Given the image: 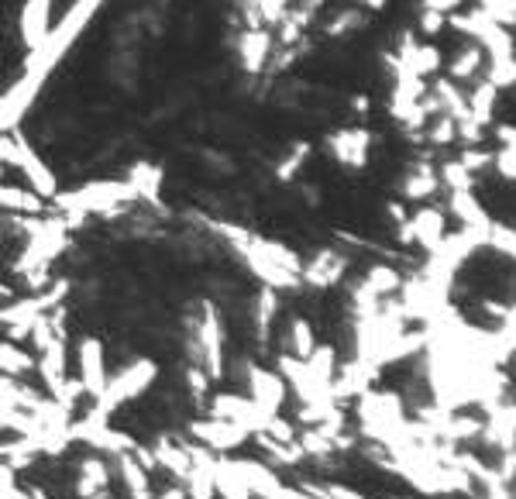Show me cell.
Here are the masks:
<instances>
[{
	"label": "cell",
	"mask_w": 516,
	"mask_h": 499,
	"mask_svg": "<svg viewBox=\"0 0 516 499\" xmlns=\"http://www.w3.org/2000/svg\"><path fill=\"white\" fill-rule=\"evenodd\" d=\"M100 4H104V0H76V4L69 7L66 14H62L59 25H52L49 38H45L38 49H31L28 56H25V73L35 76L38 83L49 80V76L56 73L59 62L69 56V49L80 42L83 28L90 25L93 18H97Z\"/></svg>",
	"instance_id": "1"
},
{
	"label": "cell",
	"mask_w": 516,
	"mask_h": 499,
	"mask_svg": "<svg viewBox=\"0 0 516 499\" xmlns=\"http://www.w3.org/2000/svg\"><path fill=\"white\" fill-rule=\"evenodd\" d=\"M155 379H159V365H155L152 358H135V362L124 365L117 376H107V386L104 393L93 400V410H97L100 417H111L117 407L138 400Z\"/></svg>",
	"instance_id": "2"
},
{
	"label": "cell",
	"mask_w": 516,
	"mask_h": 499,
	"mask_svg": "<svg viewBox=\"0 0 516 499\" xmlns=\"http://www.w3.org/2000/svg\"><path fill=\"white\" fill-rule=\"evenodd\" d=\"M193 358H197V365H203L210 379L224 376V327L214 303L200 307V321L193 327Z\"/></svg>",
	"instance_id": "3"
},
{
	"label": "cell",
	"mask_w": 516,
	"mask_h": 499,
	"mask_svg": "<svg viewBox=\"0 0 516 499\" xmlns=\"http://www.w3.org/2000/svg\"><path fill=\"white\" fill-rule=\"evenodd\" d=\"M210 417L231 420V424L245 427L248 434H262L269 427L272 413L262 410L252 396H238V393H217L214 403H210Z\"/></svg>",
	"instance_id": "4"
},
{
	"label": "cell",
	"mask_w": 516,
	"mask_h": 499,
	"mask_svg": "<svg viewBox=\"0 0 516 499\" xmlns=\"http://www.w3.org/2000/svg\"><path fill=\"white\" fill-rule=\"evenodd\" d=\"M14 169H21V173H25V179L31 183V190H35L42 200H56V193H59L56 173H52V169L42 162V155H38L35 148H31L25 138H21L18 128H14Z\"/></svg>",
	"instance_id": "5"
},
{
	"label": "cell",
	"mask_w": 516,
	"mask_h": 499,
	"mask_svg": "<svg viewBox=\"0 0 516 499\" xmlns=\"http://www.w3.org/2000/svg\"><path fill=\"white\" fill-rule=\"evenodd\" d=\"M224 472L234 475V479L241 482V486L248 489L255 499H283L286 496V489L283 482L276 479V472L272 469H265L262 462H248V458H234V462H217Z\"/></svg>",
	"instance_id": "6"
},
{
	"label": "cell",
	"mask_w": 516,
	"mask_h": 499,
	"mask_svg": "<svg viewBox=\"0 0 516 499\" xmlns=\"http://www.w3.org/2000/svg\"><path fill=\"white\" fill-rule=\"evenodd\" d=\"M348 272V255L338 252V248H320V252L310 255V262H303L300 283L317 286V290H327V286H338Z\"/></svg>",
	"instance_id": "7"
},
{
	"label": "cell",
	"mask_w": 516,
	"mask_h": 499,
	"mask_svg": "<svg viewBox=\"0 0 516 499\" xmlns=\"http://www.w3.org/2000/svg\"><path fill=\"white\" fill-rule=\"evenodd\" d=\"M369 148H372V135L365 128H344V131H338V135L327 138V152L338 159V166L351 169V173L365 169V162H369Z\"/></svg>",
	"instance_id": "8"
},
{
	"label": "cell",
	"mask_w": 516,
	"mask_h": 499,
	"mask_svg": "<svg viewBox=\"0 0 516 499\" xmlns=\"http://www.w3.org/2000/svg\"><path fill=\"white\" fill-rule=\"evenodd\" d=\"M190 434L207 451H234V448H241V444L252 438V434H248L245 427L231 424V420H221V417L197 420V424H190Z\"/></svg>",
	"instance_id": "9"
},
{
	"label": "cell",
	"mask_w": 516,
	"mask_h": 499,
	"mask_svg": "<svg viewBox=\"0 0 516 499\" xmlns=\"http://www.w3.org/2000/svg\"><path fill=\"white\" fill-rule=\"evenodd\" d=\"M76 365H80V379L83 382V393L90 400H97L107 386V362H104V345L97 338H83L80 348H76Z\"/></svg>",
	"instance_id": "10"
},
{
	"label": "cell",
	"mask_w": 516,
	"mask_h": 499,
	"mask_svg": "<svg viewBox=\"0 0 516 499\" xmlns=\"http://www.w3.org/2000/svg\"><path fill=\"white\" fill-rule=\"evenodd\" d=\"M52 4H56V0H25V4H21L18 35H21V45H25V52L38 49V45L49 38V31H52Z\"/></svg>",
	"instance_id": "11"
},
{
	"label": "cell",
	"mask_w": 516,
	"mask_h": 499,
	"mask_svg": "<svg viewBox=\"0 0 516 499\" xmlns=\"http://www.w3.org/2000/svg\"><path fill=\"white\" fill-rule=\"evenodd\" d=\"M248 396H252L262 410L279 413L289 396V386L279 372H269L262 369V365H248Z\"/></svg>",
	"instance_id": "12"
},
{
	"label": "cell",
	"mask_w": 516,
	"mask_h": 499,
	"mask_svg": "<svg viewBox=\"0 0 516 499\" xmlns=\"http://www.w3.org/2000/svg\"><path fill=\"white\" fill-rule=\"evenodd\" d=\"M190 475H186V496L214 499L217 496V458L203 444H190Z\"/></svg>",
	"instance_id": "13"
},
{
	"label": "cell",
	"mask_w": 516,
	"mask_h": 499,
	"mask_svg": "<svg viewBox=\"0 0 516 499\" xmlns=\"http://www.w3.org/2000/svg\"><path fill=\"white\" fill-rule=\"evenodd\" d=\"M410 235L430 255L444 241V235H448V217H444V210L424 204L417 214H410Z\"/></svg>",
	"instance_id": "14"
},
{
	"label": "cell",
	"mask_w": 516,
	"mask_h": 499,
	"mask_svg": "<svg viewBox=\"0 0 516 499\" xmlns=\"http://www.w3.org/2000/svg\"><path fill=\"white\" fill-rule=\"evenodd\" d=\"M448 214L455 217L461 228H472V231H479V235H486L489 224H492L489 210L482 207V200L475 197V190H455V193H451V197H448Z\"/></svg>",
	"instance_id": "15"
},
{
	"label": "cell",
	"mask_w": 516,
	"mask_h": 499,
	"mask_svg": "<svg viewBox=\"0 0 516 499\" xmlns=\"http://www.w3.org/2000/svg\"><path fill=\"white\" fill-rule=\"evenodd\" d=\"M238 56H241V66L248 73H262L265 62L272 56V35L269 28H245L238 38Z\"/></svg>",
	"instance_id": "16"
},
{
	"label": "cell",
	"mask_w": 516,
	"mask_h": 499,
	"mask_svg": "<svg viewBox=\"0 0 516 499\" xmlns=\"http://www.w3.org/2000/svg\"><path fill=\"white\" fill-rule=\"evenodd\" d=\"M482 69H486V52H482V45H465V49H458L455 56L448 59V80L455 83H468V80H479Z\"/></svg>",
	"instance_id": "17"
},
{
	"label": "cell",
	"mask_w": 516,
	"mask_h": 499,
	"mask_svg": "<svg viewBox=\"0 0 516 499\" xmlns=\"http://www.w3.org/2000/svg\"><path fill=\"white\" fill-rule=\"evenodd\" d=\"M465 100H468V111H472V118L479 121L482 128H492V124H496L499 90L492 87L489 80H482V76H479V83H475V87L465 93Z\"/></svg>",
	"instance_id": "18"
},
{
	"label": "cell",
	"mask_w": 516,
	"mask_h": 499,
	"mask_svg": "<svg viewBox=\"0 0 516 499\" xmlns=\"http://www.w3.org/2000/svg\"><path fill=\"white\" fill-rule=\"evenodd\" d=\"M128 186L135 190L138 200H145V204L159 207L162 204V169L159 166H148V162H138V166H131L128 173Z\"/></svg>",
	"instance_id": "19"
},
{
	"label": "cell",
	"mask_w": 516,
	"mask_h": 499,
	"mask_svg": "<svg viewBox=\"0 0 516 499\" xmlns=\"http://www.w3.org/2000/svg\"><path fill=\"white\" fill-rule=\"evenodd\" d=\"M152 455H155V462H159V469H166L172 472L176 479H186L190 475V444H176V441H169V438H159L152 444Z\"/></svg>",
	"instance_id": "20"
},
{
	"label": "cell",
	"mask_w": 516,
	"mask_h": 499,
	"mask_svg": "<svg viewBox=\"0 0 516 499\" xmlns=\"http://www.w3.org/2000/svg\"><path fill=\"white\" fill-rule=\"evenodd\" d=\"M0 210H11L21 217H38L45 214V200L35 190H21V186L0 183Z\"/></svg>",
	"instance_id": "21"
},
{
	"label": "cell",
	"mask_w": 516,
	"mask_h": 499,
	"mask_svg": "<svg viewBox=\"0 0 516 499\" xmlns=\"http://www.w3.org/2000/svg\"><path fill=\"white\" fill-rule=\"evenodd\" d=\"M437 186H441V179H437L434 169L427 166H417V169H410L403 179V186H400V193H403V200H410V204H420V200H430L437 193Z\"/></svg>",
	"instance_id": "22"
},
{
	"label": "cell",
	"mask_w": 516,
	"mask_h": 499,
	"mask_svg": "<svg viewBox=\"0 0 516 499\" xmlns=\"http://www.w3.org/2000/svg\"><path fill=\"white\" fill-rule=\"evenodd\" d=\"M107 479H111L107 465L100 462V458H86V462L80 465V482H76V493H80V499H93V496L107 493Z\"/></svg>",
	"instance_id": "23"
},
{
	"label": "cell",
	"mask_w": 516,
	"mask_h": 499,
	"mask_svg": "<svg viewBox=\"0 0 516 499\" xmlns=\"http://www.w3.org/2000/svg\"><path fill=\"white\" fill-rule=\"evenodd\" d=\"M117 465H121V479L128 486V496L131 499H152V486H148V472L138 465V458L131 451L117 455Z\"/></svg>",
	"instance_id": "24"
},
{
	"label": "cell",
	"mask_w": 516,
	"mask_h": 499,
	"mask_svg": "<svg viewBox=\"0 0 516 499\" xmlns=\"http://www.w3.org/2000/svg\"><path fill=\"white\" fill-rule=\"evenodd\" d=\"M276 317H279V296H276L272 286H265V290L258 293V300H255V334H258V341H269Z\"/></svg>",
	"instance_id": "25"
},
{
	"label": "cell",
	"mask_w": 516,
	"mask_h": 499,
	"mask_svg": "<svg viewBox=\"0 0 516 499\" xmlns=\"http://www.w3.org/2000/svg\"><path fill=\"white\" fill-rule=\"evenodd\" d=\"M35 369V358H31L25 348H18V341H0V372L21 379Z\"/></svg>",
	"instance_id": "26"
},
{
	"label": "cell",
	"mask_w": 516,
	"mask_h": 499,
	"mask_svg": "<svg viewBox=\"0 0 516 499\" xmlns=\"http://www.w3.org/2000/svg\"><path fill=\"white\" fill-rule=\"evenodd\" d=\"M362 283L369 286L375 296H393V293H400L403 276H400V269H393V265H372V269L365 272Z\"/></svg>",
	"instance_id": "27"
},
{
	"label": "cell",
	"mask_w": 516,
	"mask_h": 499,
	"mask_svg": "<svg viewBox=\"0 0 516 499\" xmlns=\"http://www.w3.org/2000/svg\"><path fill=\"white\" fill-rule=\"evenodd\" d=\"M317 348V334H314V324L307 317H293L289 321V355L296 358H310V352Z\"/></svg>",
	"instance_id": "28"
},
{
	"label": "cell",
	"mask_w": 516,
	"mask_h": 499,
	"mask_svg": "<svg viewBox=\"0 0 516 499\" xmlns=\"http://www.w3.org/2000/svg\"><path fill=\"white\" fill-rule=\"evenodd\" d=\"M437 179H441V186H448V193H455V190H475V186H479V176L468 173V169L461 166L458 159L444 162V166L437 169Z\"/></svg>",
	"instance_id": "29"
},
{
	"label": "cell",
	"mask_w": 516,
	"mask_h": 499,
	"mask_svg": "<svg viewBox=\"0 0 516 499\" xmlns=\"http://www.w3.org/2000/svg\"><path fill=\"white\" fill-rule=\"evenodd\" d=\"M486 248H496L499 255H506V259L516 262V228L492 221L489 231H486Z\"/></svg>",
	"instance_id": "30"
},
{
	"label": "cell",
	"mask_w": 516,
	"mask_h": 499,
	"mask_svg": "<svg viewBox=\"0 0 516 499\" xmlns=\"http://www.w3.org/2000/svg\"><path fill=\"white\" fill-rule=\"evenodd\" d=\"M479 7L499 28L516 31V0H479Z\"/></svg>",
	"instance_id": "31"
},
{
	"label": "cell",
	"mask_w": 516,
	"mask_h": 499,
	"mask_svg": "<svg viewBox=\"0 0 516 499\" xmlns=\"http://www.w3.org/2000/svg\"><path fill=\"white\" fill-rule=\"evenodd\" d=\"M458 162L461 166L468 169V173H489L492 169V148H486V145H465L461 148V155H458Z\"/></svg>",
	"instance_id": "32"
},
{
	"label": "cell",
	"mask_w": 516,
	"mask_h": 499,
	"mask_svg": "<svg viewBox=\"0 0 516 499\" xmlns=\"http://www.w3.org/2000/svg\"><path fill=\"white\" fill-rule=\"evenodd\" d=\"M427 142L434 145V148H441V145H455L458 142V124L448 118V114H437L434 124L427 128Z\"/></svg>",
	"instance_id": "33"
},
{
	"label": "cell",
	"mask_w": 516,
	"mask_h": 499,
	"mask_svg": "<svg viewBox=\"0 0 516 499\" xmlns=\"http://www.w3.org/2000/svg\"><path fill=\"white\" fill-rule=\"evenodd\" d=\"M358 28H362V11H355V7H351V11H341L338 18H334L331 25L324 28V35L327 38H348V35H355Z\"/></svg>",
	"instance_id": "34"
},
{
	"label": "cell",
	"mask_w": 516,
	"mask_h": 499,
	"mask_svg": "<svg viewBox=\"0 0 516 499\" xmlns=\"http://www.w3.org/2000/svg\"><path fill=\"white\" fill-rule=\"evenodd\" d=\"M307 159H310V145L296 142V145H293V152H289L286 159L279 162V179H293L296 173H300L303 166H307Z\"/></svg>",
	"instance_id": "35"
},
{
	"label": "cell",
	"mask_w": 516,
	"mask_h": 499,
	"mask_svg": "<svg viewBox=\"0 0 516 499\" xmlns=\"http://www.w3.org/2000/svg\"><path fill=\"white\" fill-rule=\"evenodd\" d=\"M217 493H221L224 499H255L245 486H241L238 479H234V475L224 472L221 465H217Z\"/></svg>",
	"instance_id": "36"
},
{
	"label": "cell",
	"mask_w": 516,
	"mask_h": 499,
	"mask_svg": "<svg viewBox=\"0 0 516 499\" xmlns=\"http://www.w3.org/2000/svg\"><path fill=\"white\" fill-rule=\"evenodd\" d=\"M303 493H310L317 499H365L362 493H355V489H348V486H303Z\"/></svg>",
	"instance_id": "37"
},
{
	"label": "cell",
	"mask_w": 516,
	"mask_h": 499,
	"mask_svg": "<svg viewBox=\"0 0 516 499\" xmlns=\"http://www.w3.org/2000/svg\"><path fill=\"white\" fill-rule=\"evenodd\" d=\"M186 382H190L193 400H203V396H207V389H210V376H207V372H203V365H190V369H186Z\"/></svg>",
	"instance_id": "38"
},
{
	"label": "cell",
	"mask_w": 516,
	"mask_h": 499,
	"mask_svg": "<svg viewBox=\"0 0 516 499\" xmlns=\"http://www.w3.org/2000/svg\"><path fill=\"white\" fill-rule=\"evenodd\" d=\"M444 28H448V18H444V14H434V11H420V31H424L427 38L441 35Z\"/></svg>",
	"instance_id": "39"
},
{
	"label": "cell",
	"mask_w": 516,
	"mask_h": 499,
	"mask_svg": "<svg viewBox=\"0 0 516 499\" xmlns=\"http://www.w3.org/2000/svg\"><path fill=\"white\" fill-rule=\"evenodd\" d=\"M461 7H465V0H420V11H434V14H444V18L461 11Z\"/></svg>",
	"instance_id": "40"
},
{
	"label": "cell",
	"mask_w": 516,
	"mask_h": 499,
	"mask_svg": "<svg viewBox=\"0 0 516 499\" xmlns=\"http://www.w3.org/2000/svg\"><path fill=\"white\" fill-rule=\"evenodd\" d=\"M482 499H513V486H506V482H492L489 489H482Z\"/></svg>",
	"instance_id": "41"
},
{
	"label": "cell",
	"mask_w": 516,
	"mask_h": 499,
	"mask_svg": "<svg viewBox=\"0 0 516 499\" xmlns=\"http://www.w3.org/2000/svg\"><path fill=\"white\" fill-rule=\"evenodd\" d=\"M283 499H317V496L303 493V489H286V496H283Z\"/></svg>",
	"instance_id": "42"
},
{
	"label": "cell",
	"mask_w": 516,
	"mask_h": 499,
	"mask_svg": "<svg viewBox=\"0 0 516 499\" xmlns=\"http://www.w3.org/2000/svg\"><path fill=\"white\" fill-rule=\"evenodd\" d=\"M159 499H186V493L183 489H169V493H162Z\"/></svg>",
	"instance_id": "43"
},
{
	"label": "cell",
	"mask_w": 516,
	"mask_h": 499,
	"mask_svg": "<svg viewBox=\"0 0 516 499\" xmlns=\"http://www.w3.org/2000/svg\"><path fill=\"white\" fill-rule=\"evenodd\" d=\"M513 499H516V482H513Z\"/></svg>",
	"instance_id": "44"
}]
</instances>
